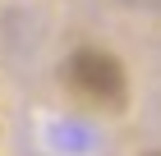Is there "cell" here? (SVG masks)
Segmentation results:
<instances>
[{
	"mask_svg": "<svg viewBox=\"0 0 161 156\" xmlns=\"http://www.w3.org/2000/svg\"><path fill=\"white\" fill-rule=\"evenodd\" d=\"M64 83L83 96L87 106H101V110H120L124 96H129V78H124V64L115 55L97 46H83L64 60Z\"/></svg>",
	"mask_w": 161,
	"mask_h": 156,
	"instance_id": "6da1fadb",
	"label": "cell"
},
{
	"mask_svg": "<svg viewBox=\"0 0 161 156\" xmlns=\"http://www.w3.org/2000/svg\"><path fill=\"white\" fill-rule=\"evenodd\" d=\"M152 156H161V152H152Z\"/></svg>",
	"mask_w": 161,
	"mask_h": 156,
	"instance_id": "7a4b0ae2",
	"label": "cell"
}]
</instances>
